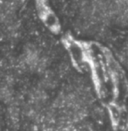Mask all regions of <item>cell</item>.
Returning <instances> with one entry per match:
<instances>
[{"label":"cell","instance_id":"1","mask_svg":"<svg viewBox=\"0 0 128 131\" xmlns=\"http://www.w3.org/2000/svg\"><path fill=\"white\" fill-rule=\"evenodd\" d=\"M112 115H113V119H115V120H118V117H120V112H118V110L115 108H112Z\"/></svg>","mask_w":128,"mask_h":131},{"label":"cell","instance_id":"2","mask_svg":"<svg viewBox=\"0 0 128 131\" xmlns=\"http://www.w3.org/2000/svg\"><path fill=\"white\" fill-rule=\"evenodd\" d=\"M118 131H123V130H122V129H118Z\"/></svg>","mask_w":128,"mask_h":131}]
</instances>
